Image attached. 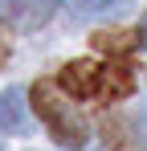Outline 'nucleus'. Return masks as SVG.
Here are the masks:
<instances>
[{
  "label": "nucleus",
  "instance_id": "1",
  "mask_svg": "<svg viewBox=\"0 0 147 151\" xmlns=\"http://www.w3.org/2000/svg\"><path fill=\"white\" fill-rule=\"evenodd\" d=\"M57 86L70 94V98L82 102H119L135 90V74L122 65V61H70L61 74H57Z\"/></svg>",
  "mask_w": 147,
  "mask_h": 151
},
{
  "label": "nucleus",
  "instance_id": "2",
  "mask_svg": "<svg viewBox=\"0 0 147 151\" xmlns=\"http://www.w3.org/2000/svg\"><path fill=\"white\" fill-rule=\"evenodd\" d=\"M33 110L41 114V123L49 127V135L61 143V147H86V119L74 110L70 94L57 86V82H37L33 86Z\"/></svg>",
  "mask_w": 147,
  "mask_h": 151
},
{
  "label": "nucleus",
  "instance_id": "3",
  "mask_svg": "<svg viewBox=\"0 0 147 151\" xmlns=\"http://www.w3.org/2000/svg\"><path fill=\"white\" fill-rule=\"evenodd\" d=\"M0 12L17 29H41L45 21H53L57 0H0Z\"/></svg>",
  "mask_w": 147,
  "mask_h": 151
},
{
  "label": "nucleus",
  "instance_id": "4",
  "mask_svg": "<svg viewBox=\"0 0 147 151\" xmlns=\"http://www.w3.org/2000/svg\"><path fill=\"white\" fill-rule=\"evenodd\" d=\"M0 131H8V135L29 131V102H24V90H17V86H8L0 94Z\"/></svg>",
  "mask_w": 147,
  "mask_h": 151
},
{
  "label": "nucleus",
  "instance_id": "5",
  "mask_svg": "<svg viewBox=\"0 0 147 151\" xmlns=\"http://www.w3.org/2000/svg\"><path fill=\"white\" fill-rule=\"evenodd\" d=\"M127 0H70V8L78 17H106V12H119Z\"/></svg>",
  "mask_w": 147,
  "mask_h": 151
},
{
  "label": "nucleus",
  "instance_id": "6",
  "mask_svg": "<svg viewBox=\"0 0 147 151\" xmlns=\"http://www.w3.org/2000/svg\"><path fill=\"white\" fill-rule=\"evenodd\" d=\"M94 45H98L102 53H127V49L139 45V37H131V33H98Z\"/></svg>",
  "mask_w": 147,
  "mask_h": 151
},
{
  "label": "nucleus",
  "instance_id": "7",
  "mask_svg": "<svg viewBox=\"0 0 147 151\" xmlns=\"http://www.w3.org/2000/svg\"><path fill=\"white\" fill-rule=\"evenodd\" d=\"M135 37H139V49H147V17H143V29H139Z\"/></svg>",
  "mask_w": 147,
  "mask_h": 151
},
{
  "label": "nucleus",
  "instance_id": "8",
  "mask_svg": "<svg viewBox=\"0 0 147 151\" xmlns=\"http://www.w3.org/2000/svg\"><path fill=\"white\" fill-rule=\"evenodd\" d=\"M143 143H147V114H143Z\"/></svg>",
  "mask_w": 147,
  "mask_h": 151
}]
</instances>
